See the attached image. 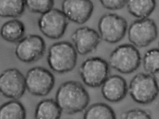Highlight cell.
Listing matches in <instances>:
<instances>
[{
    "label": "cell",
    "mask_w": 159,
    "mask_h": 119,
    "mask_svg": "<svg viewBox=\"0 0 159 119\" xmlns=\"http://www.w3.org/2000/svg\"><path fill=\"white\" fill-rule=\"evenodd\" d=\"M24 105L18 100H11L0 106V119H26Z\"/></svg>",
    "instance_id": "ac0fdd59"
},
{
    "label": "cell",
    "mask_w": 159,
    "mask_h": 119,
    "mask_svg": "<svg viewBox=\"0 0 159 119\" xmlns=\"http://www.w3.org/2000/svg\"><path fill=\"white\" fill-rule=\"evenodd\" d=\"M143 66L146 73L155 75L159 72V51L158 48H152L146 52L143 57Z\"/></svg>",
    "instance_id": "44dd1931"
},
{
    "label": "cell",
    "mask_w": 159,
    "mask_h": 119,
    "mask_svg": "<svg viewBox=\"0 0 159 119\" xmlns=\"http://www.w3.org/2000/svg\"><path fill=\"white\" fill-rule=\"evenodd\" d=\"M77 60L78 53L69 42L55 43L48 50L47 62L51 69L56 73L64 74L73 70Z\"/></svg>",
    "instance_id": "7a4b0ae2"
},
{
    "label": "cell",
    "mask_w": 159,
    "mask_h": 119,
    "mask_svg": "<svg viewBox=\"0 0 159 119\" xmlns=\"http://www.w3.org/2000/svg\"><path fill=\"white\" fill-rule=\"evenodd\" d=\"M79 74L84 83L92 88L101 86L108 77L109 65L98 57L85 59L79 67Z\"/></svg>",
    "instance_id": "5b68a950"
},
{
    "label": "cell",
    "mask_w": 159,
    "mask_h": 119,
    "mask_svg": "<svg viewBox=\"0 0 159 119\" xmlns=\"http://www.w3.org/2000/svg\"><path fill=\"white\" fill-rule=\"evenodd\" d=\"M98 33L101 40L111 44L118 43L123 39L128 29L125 18L115 13H107L99 18Z\"/></svg>",
    "instance_id": "8992f818"
},
{
    "label": "cell",
    "mask_w": 159,
    "mask_h": 119,
    "mask_svg": "<svg viewBox=\"0 0 159 119\" xmlns=\"http://www.w3.org/2000/svg\"><path fill=\"white\" fill-rule=\"evenodd\" d=\"M128 13L138 19L148 18L156 6L155 0H126Z\"/></svg>",
    "instance_id": "2e32d148"
},
{
    "label": "cell",
    "mask_w": 159,
    "mask_h": 119,
    "mask_svg": "<svg viewBox=\"0 0 159 119\" xmlns=\"http://www.w3.org/2000/svg\"><path fill=\"white\" fill-rule=\"evenodd\" d=\"M25 76L15 68L7 69L0 74V93L12 100H18L25 93Z\"/></svg>",
    "instance_id": "8fae6325"
},
{
    "label": "cell",
    "mask_w": 159,
    "mask_h": 119,
    "mask_svg": "<svg viewBox=\"0 0 159 119\" xmlns=\"http://www.w3.org/2000/svg\"><path fill=\"white\" fill-rule=\"evenodd\" d=\"M121 119H152L150 114L145 110L131 109L123 112Z\"/></svg>",
    "instance_id": "603a6c76"
},
{
    "label": "cell",
    "mask_w": 159,
    "mask_h": 119,
    "mask_svg": "<svg viewBox=\"0 0 159 119\" xmlns=\"http://www.w3.org/2000/svg\"><path fill=\"white\" fill-rule=\"evenodd\" d=\"M127 31L128 40L136 48L147 47L158 37L157 25L152 19L149 18L134 21Z\"/></svg>",
    "instance_id": "ba28073f"
},
{
    "label": "cell",
    "mask_w": 159,
    "mask_h": 119,
    "mask_svg": "<svg viewBox=\"0 0 159 119\" xmlns=\"http://www.w3.org/2000/svg\"><path fill=\"white\" fill-rule=\"evenodd\" d=\"M83 119H117L111 107L106 103H96L89 106L84 112Z\"/></svg>",
    "instance_id": "d6986e66"
},
{
    "label": "cell",
    "mask_w": 159,
    "mask_h": 119,
    "mask_svg": "<svg viewBox=\"0 0 159 119\" xmlns=\"http://www.w3.org/2000/svg\"><path fill=\"white\" fill-rule=\"evenodd\" d=\"M25 80L26 90L35 96L48 95L55 84L53 74L43 67L36 66L30 69L25 76Z\"/></svg>",
    "instance_id": "52a82bcc"
},
{
    "label": "cell",
    "mask_w": 159,
    "mask_h": 119,
    "mask_svg": "<svg viewBox=\"0 0 159 119\" xmlns=\"http://www.w3.org/2000/svg\"><path fill=\"white\" fill-rule=\"evenodd\" d=\"M94 8L91 0H63L61 11L69 21L83 25L93 15Z\"/></svg>",
    "instance_id": "7c38bea8"
},
{
    "label": "cell",
    "mask_w": 159,
    "mask_h": 119,
    "mask_svg": "<svg viewBox=\"0 0 159 119\" xmlns=\"http://www.w3.org/2000/svg\"><path fill=\"white\" fill-rule=\"evenodd\" d=\"M99 1L105 9L110 11H117L125 6L126 0H99Z\"/></svg>",
    "instance_id": "cb8c5ba5"
},
{
    "label": "cell",
    "mask_w": 159,
    "mask_h": 119,
    "mask_svg": "<svg viewBox=\"0 0 159 119\" xmlns=\"http://www.w3.org/2000/svg\"><path fill=\"white\" fill-rule=\"evenodd\" d=\"M25 8V0H0V16L18 18L23 15Z\"/></svg>",
    "instance_id": "ffe728a7"
},
{
    "label": "cell",
    "mask_w": 159,
    "mask_h": 119,
    "mask_svg": "<svg viewBox=\"0 0 159 119\" xmlns=\"http://www.w3.org/2000/svg\"><path fill=\"white\" fill-rule=\"evenodd\" d=\"M25 7L34 13L43 14L53 8L54 0H25Z\"/></svg>",
    "instance_id": "7402d4cb"
},
{
    "label": "cell",
    "mask_w": 159,
    "mask_h": 119,
    "mask_svg": "<svg viewBox=\"0 0 159 119\" xmlns=\"http://www.w3.org/2000/svg\"><path fill=\"white\" fill-rule=\"evenodd\" d=\"M71 39L77 53L82 56L94 52L101 40L98 31L87 26L77 29L71 34Z\"/></svg>",
    "instance_id": "4fadbf2b"
},
{
    "label": "cell",
    "mask_w": 159,
    "mask_h": 119,
    "mask_svg": "<svg viewBox=\"0 0 159 119\" xmlns=\"http://www.w3.org/2000/svg\"><path fill=\"white\" fill-rule=\"evenodd\" d=\"M62 113L55 100L48 98L38 103L34 117L35 119H60Z\"/></svg>",
    "instance_id": "e0dca14e"
},
{
    "label": "cell",
    "mask_w": 159,
    "mask_h": 119,
    "mask_svg": "<svg viewBox=\"0 0 159 119\" xmlns=\"http://www.w3.org/2000/svg\"><path fill=\"white\" fill-rule=\"evenodd\" d=\"M25 27L24 23L17 19L5 22L0 29V36L4 40L11 43H18L25 36Z\"/></svg>",
    "instance_id": "9a60e30c"
},
{
    "label": "cell",
    "mask_w": 159,
    "mask_h": 119,
    "mask_svg": "<svg viewBox=\"0 0 159 119\" xmlns=\"http://www.w3.org/2000/svg\"><path fill=\"white\" fill-rule=\"evenodd\" d=\"M68 25V20L61 10L53 8L41 14L38 21V25L41 33L52 39L62 38Z\"/></svg>",
    "instance_id": "9c48e42d"
},
{
    "label": "cell",
    "mask_w": 159,
    "mask_h": 119,
    "mask_svg": "<svg viewBox=\"0 0 159 119\" xmlns=\"http://www.w3.org/2000/svg\"><path fill=\"white\" fill-rule=\"evenodd\" d=\"M128 93L133 100L138 104L147 105L152 103L159 94L156 77L147 73L136 74L130 81Z\"/></svg>",
    "instance_id": "3957f363"
},
{
    "label": "cell",
    "mask_w": 159,
    "mask_h": 119,
    "mask_svg": "<svg viewBox=\"0 0 159 119\" xmlns=\"http://www.w3.org/2000/svg\"><path fill=\"white\" fill-rule=\"evenodd\" d=\"M101 86L103 98L111 103L122 101L128 93L127 82L125 79L120 75L108 76Z\"/></svg>",
    "instance_id": "5bb4252c"
},
{
    "label": "cell",
    "mask_w": 159,
    "mask_h": 119,
    "mask_svg": "<svg viewBox=\"0 0 159 119\" xmlns=\"http://www.w3.org/2000/svg\"><path fill=\"white\" fill-rule=\"evenodd\" d=\"M89 93L82 84L67 81L57 89L55 101L62 112L74 114L86 109L90 102Z\"/></svg>",
    "instance_id": "6da1fadb"
},
{
    "label": "cell",
    "mask_w": 159,
    "mask_h": 119,
    "mask_svg": "<svg viewBox=\"0 0 159 119\" xmlns=\"http://www.w3.org/2000/svg\"><path fill=\"white\" fill-rule=\"evenodd\" d=\"M46 50V43L42 37L30 34L21 39L16 45L15 55L18 60L25 63H32L39 60Z\"/></svg>",
    "instance_id": "30bf717a"
},
{
    "label": "cell",
    "mask_w": 159,
    "mask_h": 119,
    "mask_svg": "<svg viewBox=\"0 0 159 119\" xmlns=\"http://www.w3.org/2000/svg\"><path fill=\"white\" fill-rule=\"evenodd\" d=\"M141 55L137 48L132 44H121L115 48L109 57V66L122 74H131L141 64Z\"/></svg>",
    "instance_id": "277c9868"
}]
</instances>
